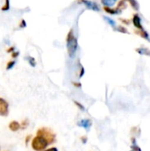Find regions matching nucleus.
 I'll return each mask as SVG.
<instances>
[{
    "label": "nucleus",
    "mask_w": 150,
    "mask_h": 151,
    "mask_svg": "<svg viewBox=\"0 0 150 151\" xmlns=\"http://www.w3.org/2000/svg\"><path fill=\"white\" fill-rule=\"evenodd\" d=\"M66 48L68 55L71 58H74L78 50V40L73 34V30L70 29L66 36Z\"/></svg>",
    "instance_id": "f257e3e1"
},
{
    "label": "nucleus",
    "mask_w": 150,
    "mask_h": 151,
    "mask_svg": "<svg viewBox=\"0 0 150 151\" xmlns=\"http://www.w3.org/2000/svg\"><path fill=\"white\" fill-rule=\"evenodd\" d=\"M50 142L42 134L36 133V136L32 140V149L35 151H43L50 145Z\"/></svg>",
    "instance_id": "f03ea898"
},
{
    "label": "nucleus",
    "mask_w": 150,
    "mask_h": 151,
    "mask_svg": "<svg viewBox=\"0 0 150 151\" xmlns=\"http://www.w3.org/2000/svg\"><path fill=\"white\" fill-rule=\"evenodd\" d=\"M37 133L42 134L46 139H48V141L50 142V144L56 142V134L53 133V131L50 128L47 127H42L40 129H38Z\"/></svg>",
    "instance_id": "7ed1b4c3"
},
{
    "label": "nucleus",
    "mask_w": 150,
    "mask_h": 151,
    "mask_svg": "<svg viewBox=\"0 0 150 151\" xmlns=\"http://www.w3.org/2000/svg\"><path fill=\"white\" fill-rule=\"evenodd\" d=\"M78 3L84 4L88 9L95 11V12H99V10H100L98 4L95 2H93L90 0H78Z\"/></svg>",
    "instance_id": "20e7f679"
},
{
    "label": "nucleus",
    "mask_w": 150,
    "mask_h": 151,
    "mask_svg": "<svg viewBox=\"0 0 150 151\" xmlns=\"http://www.w3.org/2000/svg\"><path fill=\"white\" fill-rule=\"evenodd\" d=\"M9 113V104L6 100L0 97V116L6 117Z\"/></svg>",
    "instance_id": "39448f33"
},
{
    "label": "nucleus",
    "mask_w": 150,
    "mask_h": 151,
    "mask_svg": "<svg viewBox=\"0 0 150 151\" xmlns=\"http://www.w3.org/2000/svg\"><path fill=\"white\" fill-rule=\"evenodd\" d=\"M79 127H83V128H85L86 130H89L90 129V127H91V126H92V121L90 120V119H81L80 121H79L78 122V124H77Z\"/></svg>",
    "instance_id": "423d86ee"
},
{
    "label": "nucleus",
    "mask_w": 150,
    "mask_h": 151,
    "mask_svg": "<svg viewBox=\"0 0 150 151\" xmlns=\"http://www.w3.org/2000/svg\"><path fill=\"white\" fill-rule=\"evenodd\" d=\"M133 26L140 29V30H144L142 25H141V18L138 14H134L133 17Z\"/></svg>",
    "instance_id": "0eeeda50"
},
{
    "label": "nucleus",
    "mask_w": 150,
    "mask_h": 151,
    "mask_svg": "<svg viewBox=\"0 0 150 151\" xmlns=\"http://www.w3.org/2000/svg\"><path fill=\"white\" fill-rule=\"evenodd\" d=\"M104 11L107 12V13H110V14H120L122 12V11L120 9H118V7L117 8H111V7H107V6H104L103 7Z\"/></svg>",
    "instance_id": "6e6552de"
},
{
    "label": "nucleus",
    "mask_w": 150,
    "mask_h": 151,
    "mask_svg": "<svg viewBox=\"0 0 150 151\" xmlns=\"http://www.w3.org/2000/svg\"><path fill=\"white\" fill-rule=\"evenodd\" d=\"M20 128V124L18 121H11L9 124V129L12 132H17Z\"/></svg>",
    "instance_id": "1a4fd4ad"
},
{
    "label": "nucleus",
    "mask_w": 150,
    "mask_h": 151,
    "mask_svg": "<svg viewBox=\"0 0 150 151\" xmlns=\"http://www.w3.org/2000/svg\"><path fill=\"white\" fill-rule=\"evenodd\" d=\"M136 51L141 55L150 56V50L148 48H138V49H136Z\"/></svg>",
    "instance_id": "9d476101"
},
{
    "label": "nucleus",
    "mask_w": 150,
    "mask_h": 151,
    "mask_svg": "<svg viewBox=\"0 0 150 151\" xmlns=\"http://www.w3.org/2000/svg\"><path fill=\"white\" fill-rule=\"evenodd\" d=\"M101 2H102V4H103L104 6L111 7V6H113V5L116 4L117 0H101Z\"/></svg>",
    "instance_id": "9b49d317"
},
{
    "label": "nucleus",
    "mask_w": 150,
    "mask_h": 151,
    "mask_svg": "<svg viewBox=\"0 0 150 151\" xmlns=\"http://www.w3.org/2000/svg\"><path fill=\"white\" fill-rule=\"evenodd\" d=\"M124 1H128L129 3H130V4L132 5V7L134 9V10H139V4H138V2L136 1V0H124Z\"/></svg>",
    "instance_id": "f8f14e48"
},
{
    "label": "nucleus",
    "mask_w": 150,
    "mask_h": 151,
    "mask_svg": "<svg viewBox=\"0 0 150 151\" xmlns=\"http://www.w3.org/2000/svg\"><path fill=\"white\" fill-rule=\"evenodd\" d=\"M26 59L28 61V63H29V65H31V66H33V67H34L35 65H36V61H35V59L33 58V57H27L26 58Z\"/></svg>",
    "instance_id": "ddd939ff"
},
{
    "label": "nucleus",
    "mask_w": 150,
    "mask_h": 151,
    "mask_svg": "<svg viewBox=\"0 0 150 151\" xmlns=\"http://www.w3.org/2000/svg\"><path fill=\"white\" fill-rule=\"evenodd\" d=\"M103 19H105V20H106V21H107V22H108L111 27H114L116 26V22H115L112 19H111V18H109V17H106V16H104V17H103Z\"/></svg>",
    "instance_id": "4468645a"
},
{
    "label": "nucleus",
    "mask_w": 150,
    "mask_h": 151,
    "mask_svg": "<svg viewBox=\"0 0 150 151\" xmlns=\"http://www.w3.org/2000/svg\"><path fill=\"white\" fill-rule=\"evenodd\" d=\"M9 9H10V0H5V3L4 4V6L1 8V10L4 11V12H6Z\"/></svg>",
    "instance_id": "2eb2a0df"
},
{
    "label": "nucleus",
    "mask_w": 150,
    "mask_h": 151,
    "mask_svg": "<svg viewBox=\"0 0 150 151\" xmlns=\"http://www.w3.org/2000/svg\"><path fill=\"white\" fill-rule=\"evenodd\" d=\"M132 148V150L133 151H141V148H139L137 145H136V141L135 139H133V145L131 146Z\"/></svg>",
    "instance_id": "dca6fc26"
},
{
    "label": "nucleus",
    "mask_w": 150,
    "mask_h": 151,
    "mask_svg": "<svg viewBox=\"0 0 150 151\" xmlns=\"http://www.w3.org/2000/svg\"><path fill=\"white\" fill-rule=\"evenodd\" d=\"M16 62L14 60H11V61H9L6 65V70H11V68H13V66L15 65Z\"/></svg>",
    "instance_id": "f3484780"
},
{
    "label": "nucleus",
    "mask_w": 150,
    "mask_h": 151,
    "mask_svg": "<svg viewBox=\"0 0 150 151\" xmlns=\"http://www.w3.org/2000/svg\"><path fill=\"white\" fill-rule=\"evenodd\" d=\"M140 35H141L143 38H145V39H147V40L150 41L149 36V34H148V33H147L145 30H141V31L140 32Z\"/></svg>",
    "instance_id": "a211bd4d"
},
{
    "label": "nucleus",
    "mask_w": 150,
    "mask_h": 151,
    "mask_svg": "<svg viewBox=\"0 0 150 151\" xmlns=\"http://www.w3.org/2000/svg\"><path fill=\"white\" fill-rule=\"evenodd\" d=\"M28 120L27 119H25V120H23L22 121V124L20 125V127L22 128V129H25V128H27V127L28 126Z\"/></svg>",
    "instance_id": "6ab92c4d"
},
{
    "label": "nucleus",
    "mask_w": 150,
    "mask_h": 151,
    "mask_svg": "<svg viewBox=\"0 0 150 151\" xmlns=\"http://www.w3.org/2000/svg\"><path fill=\"white\" fill-rule=\"evenodd\" d=\"M116 30H118V32H122V33H128L127 29L124 27H118V28H116Z\"/></svg>",
    "instance_id": "aec40b11"
},
{
    "label": "nucleus",
    "mask_w": 150,
    "mask_h": 151,
    "mask_svg": "<svg viewBox=\"0 0 150 151\" xmlns=\"http://www.w3.org/2000/svg\"><path fill=\"white\" fill-rule=\"evenodd\" d=\"M74 104H76V106H77L78 108H80V110H81V111H85L84 106H83L80 103H79V102H77V101H74Z\"/></svg>",
    "instance_id": "412c9836"
},
{
    "label": "nucleus",
    "mask_w": 150,
    "mask_h": 151,
    "mask_svg": "<svg viewBox=\"0 0 150 151\" xmlns=\"http://www.w3.org/2000/svg\"><path fill=\"white\" fill-rule=\"evenodd\" d=\"M26 27H27V23H26L25 19H21V20H20V22H19V27H21V28H25Z\"/></svg>",
    "instance_id": "4be33fe9"
},
{
    "label": "nucleus",
    "mask_w": 150,
    "mask_h": 151,
    "mask_svg": "<svg viewBox=\"0 0 150 151\" xmlns=\"http://www.w3.org/2000/svg\"><path fill=\"white\" fill-rule=\"evenodd\" d=\"M84 73H85V69H84V67H83L82 65H80V75H79V77H80V78H82V76L84 75Z\"/></svg>",
    "instance_id": "5701e85b"
},
{
    "label": "nucleus",
    "mask_w": 150,
    "mask_h": 151,
    "mask_svg": "<svg viewBox=\"0 0 150 151\" xmlns=\"http://www.w3.org/2000/svg\"><path fill=\"white\" fill-rule=\"evenodd\" d=\"M19 51H13V52L11 53V58H16L19 57Z\"/></svg>",
    "instance_id": "b1692460"
},
{
    "label": "nucleus",
    "mask_w": 150,
    "mask_h": 151,
    "mask_svg": "<svg viewBox=\"0 0 150 151\" xmlns=\"http://www.w3.org/2000/svg\"><path fill=\"white\" fill-rule=\"evenodd\" d=\"M72 85L75 87V88H80L81 87V84L80 82H72Z\"/></svg>",
    "instance_id": "393cba45"
},
{
    "label": "nucleus",
    "mask_w": 150,
    "mask_h": 151,
    "mask_svg": "<svg viewBox=\"0 0 150 151\" xmlns=\"http://www.w3.org/2000/svg\"><path fill=\"white\" fill-rule=\"evenodd\" d=\"M80 140H81L82 143H83V144H85V143L87 142V141H88V138H87L86 136H82V137L80 138Z\"/></svg>",
    "instance_id": "a878e982"
},
{
    "label": "nucleus",
    "mask_w": 150,
    "mask_h": 151,
    "mask_svg": "<svg viewBox=\"0 0 150 151\" xmlns=\"http://www.w3.org/2000/svg\"><path fill=\"white\" fill-rule=\"evenodd\" d=\"M14 50H15V48H14V47H11V48H9V49L7 50V52H8V53H11V52L12 53Z\"/></svg>",
    "instance_id": "bb28decb"
},
{
    "label": "nucleus",
    "mask_w": 150,
    "mask_h": 151,
    "mask_svg": "<svg viewBox=\"0 0 150 151\" xmlns=\"http://www.w3.org/2000/svg\"><path fill=\"white\" fill-rule=\"evenodd\" d=\"M43 151H58V150H57V148L53 147V148H50V149H48V150H43Z\"/></svg>",
    "instance_id": "cd10ccee"
},
{
    "label": "nucleus",
    "mask_w": 150,
    "mask_h": 151,
    "mask_svg": "<svg viewBox=\"0 0 150 151\" xmlns=\"http://www.w3.org/2000/svg\"><path fill=\"white\" fill-rule=\"evenodd\" d=\"M30 138H31L30 135L27 136V139H26V144H27V143H28V141H30Z\"/></svg>",
    "instance_id": "c85d7f7f"
},
{
    "label": "nucleus",
    "mask_w": 150,
    "mask_h": 151,
    "mask_svg": "<svg viewBox=\"0 0 150 151\" xmlns=\"http://www.w3.org/2000/svg\"><path fill=\"white\" fill-rule=\"evenodd\" d=\"M132 151H133V150H132Z\"/></svg>",
    "instance_id": "c756f323"
}]
</instances>
